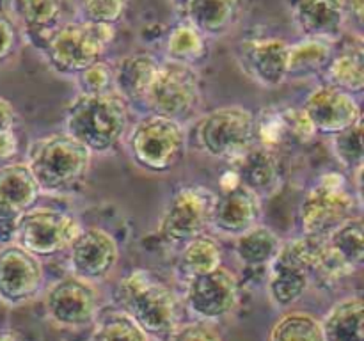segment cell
<instances>
[{
	"mask_svg": "<svg viewBox=\"0 0 364 341\" xmlns=\"http://www.w3.org/2000/svg\"><path fill=\"white\" fill-rule=\"evenodd\" d=\"M144 102L156 116L181 124L191 119L201 107V89L194 67L166 60L149 87Z\"/></svg>",
	"mask_w": 364,
	"mask_h": 341,
	"instance_id": "cell-8",
	"label": "cell"
},
{
	"mask_svg": "<svg viewBox=\"0 0 364 341\" xmlns=\"http://www.w3.org/2000/svg\"><path fill=\"white\" fill-rule=\"evenodd\" d=\"M270 341H323L322 322L304 311L284 313L274 323Z\"/></svg>",
	"mask_w": 364,
	"mask_h": 341,
	"instance_id": "cell-31",
	"label": "cell"
},
{
	"mask_svg": "<svg viewBox=\"0 0 364 341\" xmlns=\"http://www.w3.org/2000/svg\"><path fill=\"white\" fill-rule=\"evenodd\" d=\"M167 341H223V337L206 323H188L174 330Z\"/></svg>",
	"mask_w": 364,
	"mask_h": 341,
	"instance_id": "cell-38",
	"label": "cell"
},
{
	"mask_svg": "<svg viewBox=\"0 0 364 341\" xmlns=\"http://www.w3.org/2000/svg\"><path fill=\"white\" fill-rule=\"evenodd\" d=\"M128 0H78L82 20L91 23L116 25L127 11Z\"/></svg>",
	"mask_w": 364,
	"mask_h": 341,
	"instance_id": "cell-34",
	"label": "cell"
},
{
	"mask_svg": "<svg viewBox=\"0 0 364 341\" xmlns=\"http://www.w3.org/2000/svg\"><path fill=\"white\" fill-rule=\"evenodd\" d=\"M208 53L206 38L187 20L174 25L166 39L167 60L185 66H194L201 63Z\"/></svg>",
	"mask_w": 364,
	"mask_h": 341,
	"instance_id": "cell-27",
	"label": "cell"
},
{
	"mask_svg": "<svg viewBox=\"0 0 364 341\" xmlns=\"http://www.w3.org/2000/svg\"><path fill=\"white\" fill-rule=\"evenodd\" d=\"M160 63L148 53L123 57L114 67V89L123 99H144L159 75Z\"/></svg>",
	"mask_w": 364,
	"mask_h": 341,
	"instance_id": "cell-24",
	"label": "cell"
},
{
	"mask_svg": "<svg viewBox=\"0 0 364 341\" xmlns=\"http://www.w3.org/2000/svg\"><path fill=\"white\" fill-rule=\"evenodd\" d=\"M91 151L70 134H53L32 146L27 167L39 190L59 194L78 187L87 176Z\"/></svg>",
	"mask_w": 364,
	"mask_h": 341,
	"instance_id": "cell-3",
	"label": "cell"
},
{
	"mask_svg": "<svg viewBox=\"0 0 364 341\" xmlns=\"http://www.w3.org/2000/svg\"><path fill=\"white\" fill-rule=\"evenodd\" d=\"M281 242L272 229L265 226H255L238 234L235 251L240 261L249 266H262L272 263L279 252Z\"/></svg>",
	"mask_w": 364,
	"mask_h": 341,
	"instance_id": "cell-29",
	"label": "cell"
},
{
	"mask_svg": "<svg viewBox=\"0 0 364 341\" xmlns=\"http://www.w3.org/2000/svg\"><path fill=\"white\" fill-rule=\"evenodd\" d=\"M240 63L245 73L262 87H279L288 78L290 43L274 36L249 39L242 45Z\"/></svg>",
	"mask_w": 364,
	"mask_h": 341,
	"instance_id": "cell-17",
	"label": "cell"
},
{
	"mask_svg": "<svg viewBox=\"0 0 364 341\" xmlns=\"http://www.w3.org/2000/svg\"><path fill=\"white\" fill-rule=\"evenodd\" d=\"M39 192L27 163L0 167V245L13 244L18 220L34 208Z\"/></svg>",
	"mask_w": 364,
	"mask_h": 341,
	"instance_id": "cell-13",
	"label": "cell"
},
{
	"mask_svg": "<svg viewBox=\"0 0 364 341\" xmlns=\"http://www.w3.org/2000/svg\"><path fill=\"white\" fill-rule=\"evenodd\" d=\"M196 139L205 153L233 162L255 146V116L244 107L215 109L199 121Z\"/></svg>",
	"mask_w": 364,
	"mask_h": 341,
	"instance_id": "cell-6",
	"label": "cell"
},
{
	"mask_svg": "<svg viewBox=\"0 0 364 341\" xmlns=\"http://www.w3.org/2000/svg\"><path fill=\"white\" fill-rule=\"evenodd\" d=\"M0 341H23L13 330H0Z\"/></svg>",
	"mask_w": 364,
	"mask_h": 341,
	"instance_id": "cell-42",
	"label": "cell"
},
{
	"mask_svg": "<svg viewBox=\"0 0 364 341\" xmlns=\"http://www.w3.org/2000/svg\"><path fill=\"white\" fill-rule=\"evenodd\" d=\"M20 45V31L4 11H0V64L7 63Z\"/></svg>",
	"mask_w": 364,
	"mask_h": 341,
	"instance_id": "cell-37",
	"label": "cell"
},
{
	"mask_svg": "<svg viewBox=\"0 0 364 341\" xmlns=\"http://www.w3.org/2000/svg\"><path fill=\"white\" fill-rule=\"evenodd\" d=\"M174 2H180V4H183V6H185V2H187V0H174Z\"/></svg>",
	"mask_w": 364,
	"mask_h": 341,
	"instance_id": "cell-43",
	"label": "cell"
},
{
	"mask_svg": "<svg viewBox=\"0 0 364 341\" xmlns=\"http://www.w3.org/2000/svg\"><path fill=\"white\" fill-rule=\"evenodd\" d=\"M334 153L347 169L361 173L364 158L363 119L334 135Z\"/></svg>",
	"mask_w": 364,
	"mask_h": 341,
	"instance_id": "cell-32",
	"label": "cell"
},
{
	"mask_svg": "<svg viewBox=\"0 0 364 341\" xmlns=\"http://www.w3.org/2000/svg\"><path fill=\"white\" fill-rule=\"evenodd\" d=\"M326 70L331 85L348 94L361 92L364 89V53L361 43L345 46L341 52L331 57Z\"/></svg>",
	"mask_w": 364,
	"mask_h": 341,
	"instance_id": "cell-26",
	"label": "cell"
},
{
	"mask_svg": "<svg viewBox=\"0 0 364 341\" xmlns=\"http://www.w3.org/2000/svg\"><path fill=\"white\" fill-rule=\"evenodd\" d=\"M16 110L7 102L6 98H0V130L16 126Z\"/></svg>",
	"mask_w": 364,
	"mask_h": 341,
	"instance_id": "cell-40",
	"label": "cell"
},
{
	"mask_svg": "<svg viewBox=\"0 0 364 341\" xmlns=\"http://www.w3.org/2000/svg\"><path fill=\"white\" fill-rule=\"evenodd\" d=\"M240 288L233 274L223 265L203 276L188 279L187 304L196 316L217 320L230 315L238 304Z\"/></svg>",
	"mask_w": 364,
	"mask_h": 341,
	"instance_id": "cell-15",
	"label": "cell"
},
{
	"mask_svg": "<svg viewBox=\"0 0 364 341\" xmlns=\"http://www.w3.org/2000/svg\"><path fill=\"white\" fill-rule=\"evenodd\" d=\"M244 0H187V21L205 38H220L230 34L240 21Z\"/></svg>",
	"mask_w": 364,
	"mask_h": 341,
	"instance_id": "cell-23",
	"label": "cell"
},
{
	"mask_svg": "<svg viewBox=\"0 0 364 341\" xmlns=\"http://www.w3.org/2000/svg\"><path fill=\"white\" fill-rule=\"evenodd\" d=\"M45 272L38 256L18 244L0 247V301L9 305L31 301L41 288Z\"/></svg>",
	"mask_w": 364,
	"mask_h": 341,
	"instance_id": "cell-14",
	"label": "cell"
},
{
	"mask_svg": "<svg viewBox=\"0 0 364 341\" xmlns=\"http://www.w3.org/2000/svg\"><path fill=\"white\" fill-rule=\"evenodd\" d=\"M114 39L112 25L91 21L60 23L41 46L50 66L60 75L77 77L91 64L102 60Z\"/></svg>",
	"mask_w": 364,
	"mask_h": 341,
	"instance_id": "cell-4",
	"label": "cell"
},
{
	"mask_svg": "<svg viewBox=\"0 0 364 341\" xmlns=\"http://www.w3.org/2000/svg\"><path fill=\"white\" fill-rule=\"evenodd\" d=\"M333 41L304 38L302 41L290 45V64L288 78H306L326 70L331 57L334 55Z\"/></svg>",
	"mask_w": 364,
	"mask_h": 341,
	"instance_id": "cell-28",
	"label": "cell"
},
{
	"mask_svg": "<svg viewBox=\"0 0 364 341\" xmlns=\"http://www.w3.org/2000/svg\"><path fill=\"white\" fill-rule=\"evenodd\" d=\"M281 117H283L288 141L306 144L315 137V126L302 109H284L281 110Z\"/></svg>",
	"mask_w": 364,
	"mask_h": 341,
	"instance_id": "cell-36",
	"label": "cell"
},
{
	"mask_svg": "<svg viewBox=\"0 0 364 341\" xmlns=\"http://www.w3.org/2000/svg\"><path fill=\"white\" fill-rule=\"evenodd\" d=\"M233 163L242 185L255 192L258 197H269L281 187L279 160L272 149L251 146L247 151L235 158Z\"/></svg>",
	"mask_w": 364,
	"mask_h": 341,
	"instance_id": "cell-22",
	"label": "cell"
},
{
	"mask_svg": "<svg viewBox=\"0 0 364 341\" xmlns=\"http://www.w3.org/2000/svg\"><path fill=\"white\" fill-rule=\"evenodd\" d=\"M294 18L304 38L333 41L347 25L345 0H297Z\"/></svg>",
	"mask_w": 364,
	"mask_h": 341,
	"instance_id": "cell-21",
	"label": "cell"
},
{
	"mask_svg": "<svg viewBox=\"0 0 364 341\" xmlns=\"http://www.w3.org/2000/svg\"><path fill=\"white\" fill-rule=\"evenodd\" d=\"M323 341H364V304L354 295L334 304L322 322Z\"/></svg>",
	"mask_w": 364,
	"mask_h": 341,
	"instance_id": "cell-25",
	"label": "cell"
},
{
	"mask_svg": "<svg viewBox=\"0 0 364 341\" xmlns=\"http://www.w3.org/2000/svg\"><path fill=\"white\" fill-rule=\"evenodd\" d=\"M127 128V102L116 91L80 94L68 109L66 134L82 142L91 153L114 148Z\"/></svg>",
	"mask_w": 364,
	"mask_h": 341,
	"instance_id": "cell-2",
	"label": "cell"
},
{
	"mask_svg": "<svg viewBox=\"0 0 364 341\" xmlns=\"http://www.w3.org/2000/svg\"><path fill=\"white\" fill-rule=\"evenodd\" d=\"M363 2L364 0H345V9H347V23H354L355 27H363Z\"/></svg>",
	"mask_w": 364,
	"mask_h": 341,
	"instance_id": "cell-41",
	"label": "cell"
},
{
	"mask_svg": "<svg viewBox=\"0 0 364 341\" xmlns=\"http://www.w3.org/2000/svg\"><path fill=\"white\" fill-rule=\"evenodd\" d=\"M20 151V141L14 128L0 130V167L13 163L14 156Z\"/></svg>",
	"mask_w": 364,
	"mask_h": 341,
	"instance_id": "cell-39",
	"label": "cell"
},
{
	"mask_svg": "<svg viewBox=\"0 0 364 341\" xmlns=\"http://www.w3.org/2000/svg\"><path fill=\"white\" fill-rule=\"evenodd\" d=\"M220 265H223L220 245L213 238L203 237V234L183 245L180 261H178V269L188 279L212 272Z\"/></svg>",
	"mask_w": 364,
	"mask_h": 341,
	"instance_id": "cell-30",
	"label": "cell"
},
{
	"mask_svg": "<svg viewBox=\"0 0 364 341\" xmlns=\"http://www.w3.org/2000/svg\"><path fill=\"white\" fill-rule=\"evenodd\" d=\"M302 110L315 126V131L331 135L340 134L363 119L361 109L352 94L331 84L316 87L306 98Z\"/></svg>",
	"mask_w": 364,
	"mask_h": 341,
	"instance_id": "cell-18",
	"label": "cell"
},
{
	"mask_svg": "<svg viewBox=\"0 0 364 341\" xmlns=\"http://www.w3.org/2000/svg\"><path fill=\"white\" fill-rule=\"evenodd\" d=\"M132 158L149 173H167L185 155V131L180 123L164 116H146L128 139Z\"/></svg>",
	"mask_w": 364,
	"mask_h": 341,
	"instance_id": "cell-5",
	"label": "cell"
},
{
	"mask_svg": "<svg viewBox=\"0 0 364 341\" xmlns=\"http://www.w3.org/2000/svg\"><path fill=\"white\" fill-rule=\"evenodd\" d=\"M355 199L341 174L327 173L301 205L302 231L308 237H327L345 220L352 219Z\"/></svg>",
	"mask_w": 364,
	"mask_h": 341,
	"instance_id": "cell-7",
	"label": "cell"
},
{
	"mask_svg": "<svg viewBox=\"0 0 364 341\" xmlns=\"http://www.w3.org/2000/svg\"><path fill=\"white\" fill-rule=\"evenodd\" d=\"M4 13L18 31H23L27 38L39 41L43 46L60 25L64 0H4Z\"/></svg>",
	"mask_w": 364,
	"mask_h": 341,
	"instance_id": "cell-20",
	"label": "cell"
},
{
	"mask_svg": "<svg viewBox=\"0 0 364 341\" xmlns=\"http://www.w3.org/2000/svg\"><path fill=\"white\" fill-rule=\"evenodd\" d=\"M119 258L117 242L102 227L82 229L70 247V265L73 276L80 279L100 281L109 276Z\"/></svg>",
	"mask_w": 364,
	"mask_h": 341,
	"instance_id": "cell-16",
	"label": "cell"
},
{
	"mask_svg": "<svg viewBox=\"0 0 364 341\" xmlns=\"http://www.w3.org/2000/svg\"><path fill=\"white\" fill-rule=\"evenodd\" d=\"M100 298L89 281L77 276L53 283L45 295L50 320L60 327H85L98 315Z\"/></svg>",
	"mask_w": 364,
	"mask_h": 341,
	"instance_id": "cell-12",
	"label": "cell"
},
{
	"mask_svg": "<svg viewBox=\"0 0 364 341\" xmlns=\"http://www.w3.org/2000/svg\"><path fill=\"white\" fill-rule=\"evenodd\" d=\"M217 195L205 187H185L171 197L160 217V237L173 245H185L201 237L212 224Z\"/></svg>",
	"mask_w": 364,
	"mask_h": 341,
	"instance_id": "cell-10",
	"label": "cell"
},
{
	"mask_svg": "<svg viewBox=\"0 0 364 341\" xmlns=\"http://www.w3.org/2000/svg\"><path fill=\"white\" fill-rule=\"evenodd\" d=\"M80 231V222L70 213L53 208H32L18 220L14 242L39 258L70 249Z\"/></svg>",
	"mask_w": 364,
	"mask_h": 341,
	"instance_id": "cell-9",
	"label": "cell"
},
{
	"mask_svg": "<svg viewBox=\"0 0 364 341\" xmlns=\"http://www.w3.org/2000/svg\"><path fill=\"white\" fill-rule=\"evenodd\" d=\"M80 94H102L112 91L114 67L105 60L91 64L82 73L77 75Z\"/></svg>",
	"mask_w": 364,
	"mask_h": 341,
	"instance_id": "cell-35",
	"label": "cell"
},
{
	"mask_svg": "<svg viewBox=\"0 0 364 341\" xmlns=\"http://www.w3.org/2000/svg\"><path fill=\"white\" fill-rule=\"evenodd\" d=\"M148 336L141 327L123 311L112 313L102 320L96 332V341H146Z\"/></svg>",
	"mask_w": 364,
	"mask_h": 341,
	"instance_id": "cell-33",
	"label": "cell"
},
{
	"mask_svg": "<svg viewBox=\"0 0 364 341\" xmlns=\"http://www.w3.org/2000/svg\"><path fill=\"white\" fill-rule=\"evenodd\" d=\"M262 213L259 197L249 190L245 185L238 183L231 188H224L223 194L217 195L212 213V226L226 234L245 233L256 226Z\"/></svg>",
	"mask_w": 364,
	"mask_h": 341,
	"instance_id": "cell-19",
	"label": "cell"
},
{
	"mask_svg": "<svg viewBox=\"0 0 364 341\" xmlns=\"http://www.w3.org/2000/svg\"><path fill=\"white\" fill-rule=\"evenodd\" d=\"M116 301L121 311L130 316L146 336L164 340L178 329L176 297L146 270H135L121 279Z\"/></svg>",
	"mask_w": 364,
	"mask_h": 341,
	"instance_id": "cell-1",
	"label": "cell"
},
{
	"mask_svg": "<svg viewBox=\"0 0 364 341\" xmlns=\"http://www.w3.org/2000/svg\"><path fill=\"white\" fill-rule=\"evenodd\" d=\"M364 261V233L361 217H352L320 238L313 274L327 283H336L361 269Z\"/></svg>",
	"mask_w": 364,
	"mask_h": 341,
	"instance_id": "cell-11",
	"label": "cell"
}]
</instances>
